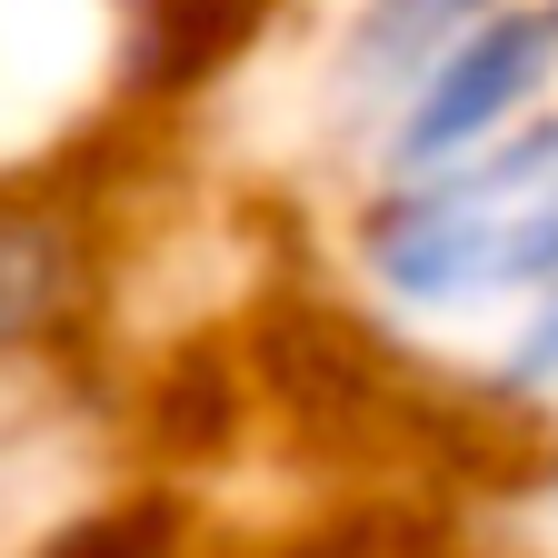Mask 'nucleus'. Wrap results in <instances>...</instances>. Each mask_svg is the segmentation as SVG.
I'll use <instances>...</instances> for the list:
<instances>
[{
	"label": "nucleus",
	"mask_w": 558,
	"mask_h": 558,
	"mask_svg": "<svg viewBox=\"0 0 558 558\" xmlns=\"http://www.w3.org/2000/svg\"><path fill=\"white\" fill-rule=\"evenodd\" d=\"M360 269L399 310H488V300H538L558 279V120H519L509 140L389 180L360 220Z\"/></svg>",
	"instance_id": "nucleus-1"
},
{
	"label": "nucleus",
	"mask_w": 558,
	"mask_h": 558,
	"mask_svg": "<svg viewBox=\"0 0 558 558\" xmlns=\"http://www.w3.org/2000/svg\"><path fill=\"white\" fill-rule=\"evenodd\" d=\"M558 60V11H509V21H478L469 40H449L418 90L389 110V180H418V170H449L488 140H509Z\"/></svg>",
	"instance_id": "nucleus-2"
},
{
	"label": "nucleus",
	"mask_w": 558,
	"mask_h": 558,
	"mask_svg": "<svg viewBox=\"0 0 558 558\" xmlns=\"http://www.w3.org/2000/svg\"><path fill=\"white\" fill-rule=\"evenodd\" d=\"M81 279H90L81 220L50 209V199L0 190V369L31 360V349L81 310Z\"/></svg>",
	"instance_id": "nucleus-3"
},
{
	"label": "nucleus",
	"mask_w": 558,
	"mask_h": 558,
	"mask_svg": "<svg viewBox=\"0 0 558 558\" xmlns=\"http://www.w3.org/2000/svg\"><path fill=\"white\" fill-rule=\"evenodd\" d=\"M469 31H478V0H360L349 50H339V100L399 110L418 90V70H429L449 40H469Z\"/></svg>",
	"instance_id": "nucleus-4"
},
{
	"label": "nucleus",
	"mask_w": 558,
	"mask_h": 558,
	"mask_svg": "<svg viewBox=\"0 0 558 558\" xmlns=\"http://www.w3.org/2000/svg\"><path fill=\"white\" fill-rule=\"evenodd\" d=\"M509 379H519V389H548V379H558V279L538 290V310H529V329H519V349H509Z\"/></svg>",
	"instance_id": "nucleus-5"
}]
</instances>
